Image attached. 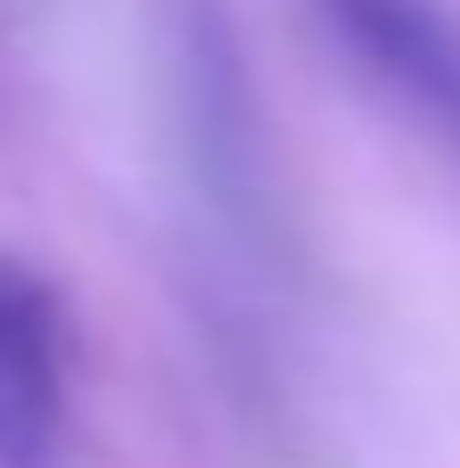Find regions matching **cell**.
<instances>
[{
	"mask_svg": "<svg viewBox=\"0 0 460 468\" xmlns=\"http://www.w3.org/2000/svg\"><path fill=\"white\" fill-rule=\"evenodd\" d=\"M66 370V296L0 247V468H58Z\"/></svg>",
	"mask_w": 460,
	"mask_h": 468,
	"instance_id": "cell-1",
	"label": "cell"
},
{
	"mask_svg": "<svg viewBox=\"0 0 460 468\" xmlns=\"http://www.w3.org/2000/svg\"><path fill=\"white\" fill-rule=\"evenodd\" d=\"M346 58L444 148H460V33L444 0H313Z\"/></svg>",
	"mask_w": 460,
	"mask_h": 468,
	"instance_id": "cell-2",
	"label": "cell"
}]
</instances>
